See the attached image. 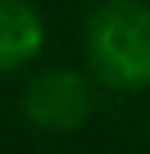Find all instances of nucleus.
I'll return each mask as SVG.
<instances>
[{"mask_svg": "<svg viewBox=\"0 0 150 154\" xmlns=\"http://www.w3.org/2000/svg\"><path fill=\"white\" fill-rule=\"evenodd\" d=\"M86 57L104 86L136 93L150 86V4L104 0L86 22Z\"/></svg>", "mask_w": 150, "mask_h": 154, "instance_id": "nucleus-1", "label": "nucleus"}, {"mask_svg": "<svg viewBox=\"0 0 150 154\" xmlns=\"http://www.w3.org/2000/svg\"><path fill=\"white\" fill-rule=\"evenodd\" d=\"M93 111V90L75 68H46L25 90V115L46 133H72Z\"/></svg>", "mask_w": 150, "mask_h": 154, "instance_id": "nucleus-2", "label": "nucleus"}, {"mask_svg": "<svg viewBox=\"0 0 150 154\" xmlns=\"http://www.w3.org/2000/svg\"><path fill=\"white\" fill-rule=\"evenodd\" d=\"M46 43V25L29 0H0V72L25 68Z\"/></svg>", "mask_w": 150, "mask_h": 154, "instance_id": "nucleus-3", "label": "nucleus"}]
</instances>
